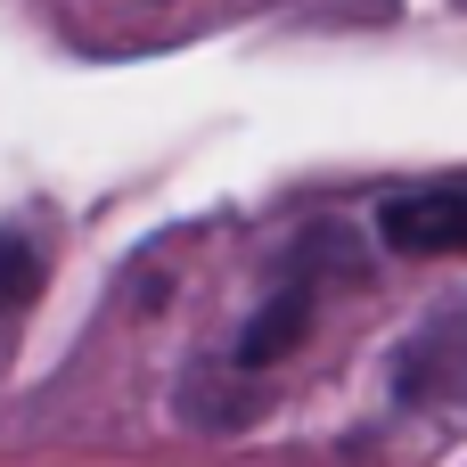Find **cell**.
I'll use <instances>...</instances> for the list:
<instances>
[{"instance_id": "1", "label": "cell", "mask_w": 467, "mask_h": 467, "mask_svg": "<svg viewBox=\"0 0 467 467\" xmlns=\"http://www.w3.org/2000/svg\"><path fill=\"white\" fill-rule=\"evenodd\" d=\"M394 394L410 410H460L467 419V304L435 312L402 353H394Z\"/></svg>"}, {"instance_id": "2", "label": "cell", "mask_w": 467, "mask_h": 467, "mask_svg": "<svg viewBox=\"0 0 467 467\" xmlns=\"http://www.w3.org/2000/svg\"><path fill=\"white\" fill-rule=\"evenodd\" d=\"M378 238L410 263H435V254H467V181H427V189H402L386 197L378 213Z\"/></svg>"}, {"instance_id": "4", "label": "cell", "mask_w": 467, "mask_h": 467, "mask_svg": "<svg viewBox=\"0 0 467 467\" xmlns=\"http://www.w3.org/2000/svg\"><path fill=\"white\" fill-rule=\"evenodd\" d=\"M33 287H41V254L25 238H0V312L33 304Z\"/></svg>"}, {"instance_id": "3", "label": "cell", "mask_w": 467, "mask_h": 467, "mask_svg": "<svg viewBox=\"0 0 467 467\" xmlns=\"http://www.w3.org/2000/svg\"><path fill=\"white\" fill-rule=\"evenodd\" d=\"M312 312H320V279H312V271H287V279L263 296V312L238 328V369H271V361H287V353L312 337Z\"/></svg>"}]
</instances>
